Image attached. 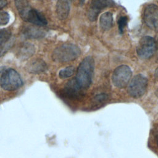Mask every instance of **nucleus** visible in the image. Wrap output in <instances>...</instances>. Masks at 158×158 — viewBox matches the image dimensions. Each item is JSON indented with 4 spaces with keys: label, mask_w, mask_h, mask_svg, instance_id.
Returning a JSON list of instances; mask_svg holds the SVG:
<instances>
[{
    "label": "nucleus",
    "mask_w": 158,
    "mask_h": 158,
    "mask_svg": "<svg viewBox=\"0 0 158 158\" xmlns=\"http://www.w3.org/2000/svg\"><path fill=\"white\" fill-rule=\"evenodd\" d=\"M9 41L0 46V57L4 56L6 54V52L9 49L10 46L12 45V43Z\"/></svg>",
    "instance_id": "4be33fe9"
},
{
    "label": "nucleus",
    "mask_w": 158,
    "mask_h": 158,
    "mask_svg": "<svg viewBox=\"0 0 158 158\" xmlns=\"http://www.w3.org/2000/svg\"><path fill=\"white\" fill-rule=\"evenodd\" d=\"M155 94L156 95V96L158 98V88L156 89V92H155Z\"/></svg>",
    "instance_id": "393cba45"
},
{
    "label": "nucleus",
    "mask_w": 158,
    "mask_h": 158,
    "mask_svg": "<svg viewBox=\"0 0 158 158\" xmlns=\"http://www.w3.org/2000/svg\"><path fill=\"white\" fill-rule=\"evenodd\" d=\"M156 42L155 40L149 36L141 38L136 48L138 56L142 59L151 57L156 50Z\"/></svg>",
    "instance_id": "423d86ee"
},
{
    "label": "nucleus",
    "mask_w": 158,
    "mask_h": 158,
    "mask_svg": "<svg viewBox=\"0 0 158 158\" xmlns=\"http://www.w3.org/2000/svg\"><path fill=\"white\" fill-rule=\"evenodd\" d=\"M154 77L157 81H158V67L156 69L155 73H154Z\"/></svg>",
    "instance_id": "b1692460"
},
{
    "label": "nucleus",
    "mask_w": 158,
    "mask_h": 158,
    "mask_svg": "<svg viewBox=\"0 0 158 158\" xmlns=\"http://www.w3.org/2000/svg\"><path fill=\"white\" fill-rule=\"evenodd\" d=\"M148 86V79L143 74L135 75L128 85L127 91L133 98H139L144 95Z\"/></svg>",
    "instance_id": "39448f33"
},
{
    "label": "nucleus",
    "mask_w": 158,
    "mask_h": 158,
    "mask_svg": "<svg viewBox=\"0 0 158 158\" xmlns=\"http://www.w3.org/2000/svg\"><path fill=\"white\" fill-rule=\"evenodd\" d=\"M112 0H91L89 6L87 16L90 21H95L100 12L113 4Z\"/></svg>",
    "instance_id": "0eeeda50"
},
{
    "label": "nucleus",
    "mask_w": 158,
    "mask_h": 158,
    "mask_svg": "<svg viewBox=\"0 0 158 158\" xmlns=\"http://www.w3.org/2000/svg\"><path fill=\"white\" fill-rule=\"evenodd\" d=\"M131 76L132 71L128 65H119L114 69L112 73V81L115 87L123 88L129 84Z\"/></svg>",
    "instance_id": "20e7f679"
},
{
    "label": "nucleus",
    "mask_w": 158,
    "mask_h": 158,
    "mask_svg": "<svg viewBox=\"0 0 158 158\" xmlns=\"http://www.w3.org/2000/svg\"><path fill=\"white\" fill-rule=\"evenodd\" d=\"M34 46L30 43H24L21 44L17 52V57L19 60H25L30 58L35 53Z\"/></svg>",
    "instance_id": "f8f14e48"
},
{
    "label": "nucleus",
    "mask_w": 158,
    "mask_h": 158,
    "mask_svg": "<svg viewBox=\"0 0 158 158\" xmlns=\"http://www.w3.org/2000/svg\"><path fill=\"white\" fill-rule=\"evenodd\" d=\"M15 3L21 18L25 20L31 7L27 0H15Z\"/></svg>",
    "instance_id": "dca6fc26"
},
{
    "label": "nucleus",
    "mask_w": 158,
    "mask_h": 158,
    "mask_svg": "<svg viewBox=\"0 0 158 158\" xmlns=\"http://www.w3.org/2000/svg\"><path fill=\"white\" fill-rule=\"evenodd\" d=\"M7 5V0H0V9L4 7Z\"/></svg>",
    "instance_id": "5701e85b"
},
{
    "label": "nucleus",
    "mask_w": 158,
    "mask_h": 158,
    "mask_svg": "<svg viewBox=\"0 0 158 158\" xmlns=\"http://www.w3.org/2000/svg\"><path fill=\"white\" fill-rule=\"evenodd\" d=\"M9 21V15L7 12L0 10V26L6 25Z\"/></svg>",
    "instance_id": "412c9836"
},
{
    "label": "nucleus",
    "mask_w": 158,
    "mask_h": 158,
    "mask_svg": "<svg viewBox=\"0 0 158 158\" xmlns=\"http://www.w3.org/2000/svg\"><path fill=\"white\" fill-rule=\"evenodd\" d=\"M23 35L27 38H39L44 36L45 32L39 27L30 25L23 29Z\"/></svg>",
    "instance_id": "4468645a"
},
{
    "label": "nucleus",
    "mask_w": 158,
    "mask_h": 158,
    "mask_svg": "<svg viewBox=\"0 0 158 158\" xmlns=\"http://www.w3.org/2000/svg\"><path fill=\"white\" fill-rule=\"evenodd\" d=\"M25 21L39 26H44L48 23L47 20L43 14L32 8L29 10Z\"/></svg>",
    "instance_id": "9d476101"
},
{
    "label": "nucleus",
    "mask_w": 158,
    "mask_h": 158,
    "mask_svg": "<svg viewBox=\"0 0 158 158\" xmlns=\"http://www.w3.org/2000/svg\"><path fill=\"white\" fill-rule=\"evenodd\" d=\"M128 19L125 16L121 17L118 21V30L120 33H122L123 32V30L127 24Z\"/></svg>",
    "instance_id": "aec40b11"
},
{
    "label": "nucleus",
    "mask_w": 158,
    "mask_h": 158,
    "mask_svg": "<svg viewBox=\"0 0 158 158\" xmlns=\"http://www.w3.org/2000/svg\"><path fill=\"white\" fill-rule=\"evenodd\" d=\"M47 69L46 62L40 59H36L30 61L25 66V70L33 74H38L44 72Z\"/></svg>",
    "instance_id": "9b49d317"
},
{
    "label": "nucleus",
    "mask_w": 158,
    "mask_h": 158,
    "mask_svg": "<svg viewBox=\"0 0 158 158\" xmlns=\"http://www.w3.org/2000/svg\"><path fill=\"white\" fill-rule=\"evenodd\" d=\"M0 83L4 89L14 91L21 87L23 82L20 75L15 70L10 69L2 73Z\"/></svg>",
    "instance_id": "7ed1b4c3"
},
{
    "label": "nucleus",
    "mask_w": 158,
    "mask_h": 158,
    "mask_svg": "<svg viewBox=\"0 0 158 158\" xmlns=\"http://www.w3.org/2000/svg\"><path fill=\"white\" fill-rule=\"evenodd\" d=\"M108 99V95L106 93H101L96 95L93 98V102L94 104H101L106 101Z\"/></svg>",
    "instance_id": "6ab92c4d"
},
{
    "label": "nucleus",
    "mask_w": 158,
    "mask_h": 158,
    "mask_svg": "<svg viewBox=\"0 0 158 158\" xmlns=\"http://www.w3.org/2000/svg\"><path fill=\"white\" fill-rule=\"evenodd\" d=\"M143 19L146 25L151 29L158 28V6L154 4H148L144 10Z\"/></svg>",
    "instance_id": "1a4fd4ad"
},
{
    "label": "nucleus",
    "mask_w": 158,
    "mask_h": 158,
    "mask_svg": "<svg viewBox=\"0 0 158 158\" xmlns=\"http://www.w3.org/2000/svg\"><path fill=\"white\" fill-rule=\"evenodd\" d=\"M11 33L8 29L0 30V46L10 40Z\"/></svg>",
    "instance_id": "a211bd4d"
},
{
    "label": "nucleus",
    "mask_w": 158,
    "mask_h": 158,
    "mask_svg": "<svg viewBox=\"0 0 158 158\" xmlns=\"http://www.w3.org/2000/svg\"><path fill=\"white\" fill-rule=\"evenodd\" d=\"M113 23V15L110 12H106L103 13L99 19L100 27L104 31L109 30Z\"/></svg>",
    "instance_id": "2eb2a0df"
},
{
    "label": "nucleus",
    "mask_w": 158,
    "mask_h": 158,
    "mask_svg": "<svg viewBox=\"0 0 158 158\" xmlns=\"http://www.w3.org/2000/svg\"><path fill=\"white\" fill-rule=\"evenodd\" d=\"M80 54L81 51L77 46L73 44H64L54 50L52 58L57 62H68L75 60Z\"/></svg>",
    "instance_id": "f03ea898"
},
{
    "label": "nucleus",
    "mask_w": 158,
    "mask_h": 158,
    "mask_svg": "<svg viewBox=\"0 0 158 158\" xmlns=\"http://www.w3.org/2000/svg\"><path fill=\"white\" fill-rule=\"evenodd\" d=\"M85 1V0H80V3L83 4V3H84Z\"/></svg>",
    "instance_id": "bb28decb"
},
{
    "label": "nucleus",
    "mask_w": 158,
    "mask_h": 158,
    "mask_svg": "<svg viewBox=\"0 0 158 158\" xmlns=\"http://www.w3.org/2000/svg\"><path fill=\"white\" fill-rule=\"evenodd\" d=\"M156 142H157V146H158V135L156 136Z\"/></svg>",
    "instance_id": "a878e982"
},
{
    "label": "nucleus",
    "mask_w": 158,
    "mask_h": 158,
    "mask_svg": "<svg viewBox=\"0 0 158 158\" xmlns=\"http://www.w3.org/2000/svg\"><path fill=\"white\" fill-rule=\"evenodd\" d=\"M75 71V69L73 66H69L62 70H60L59 72V77L62 78H67L72 77Z\"/></svg>",
    "instance_id": "f3484780"
},
{
    "label": "nucleus",
    "mask_w": 158,
    "mask_h": 158,
    "mask_svg": "<svg viewBox=\"0 0 158 158\" xmlns=\"http://www.w3.org/2000/svg\"><path fill=\"white\" fill-rule=\"evenodd\" d=\"M62 95L71 100H80L83 96L82 88L78 85L75 79L69 81L62 90Z\"/></svg>",
    "instance_id": "6e6552de"
},
{
    "label": "nucleus",
    "mask_w": 158,
    "mask_h": 158,
    "mask_svg": "<svg viewBox=\"0 0 158 158\" xmlns=\"http://www.w3.org/2000/svg\"><path fill=\"white\" fill-rule=\"evenodd\" d=\"M70 12L69 0H57L56 4V14L59 19H66Z\"/></svg>",
    "instance_id": "ddd939ff"
},
{
    "label": "nucleus",
    "mask_w": 158,
    "mask_h": 158,
    "mask_svg": "<svg viewBox=\"0 0 158 158\" xmlns=\"http://www.w3.org/2000/svg\"><path fill=\"white\" fill-rule=\"evenodd\" d=\"M94 69V61L92 57H85L79 64L76 75V81L82 88L86 89L90 86Z\"/></svg>",
    "instance_id": "f257e3e1"
}]
</instances>
